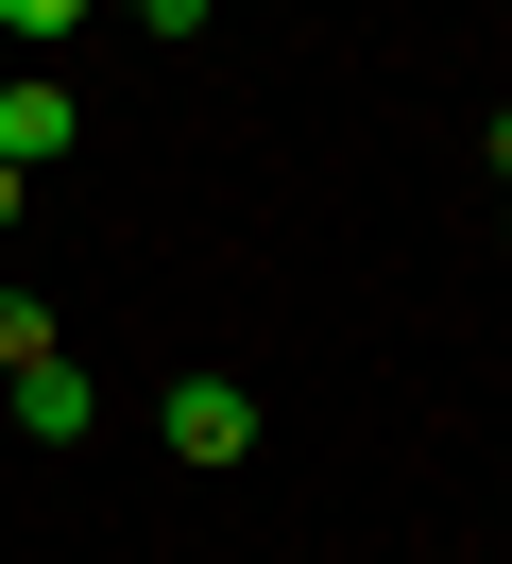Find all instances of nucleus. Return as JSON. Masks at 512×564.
I'll list each match as a JSON object with an SVG mask.
<instances>
[{
    "mask_svg": "<svg viewBox=\"0 0 512 564\" xmlns=\"http://www.w3.org/2000/svg\"><path fill=\"white\" fill-rule=\"evenodd\" d=\"M171 462H205V479H222V462H257V393H239V377H171Z\"/></svg>",
    "mask_w": 512,
    "mask_h": 564,
    "instance_id": "f257e3e1",
    "label": "nucleus"
},
{
    "mask_svg": "<svg viewBox=\"0 0 512 564\" xmlns=\"http://www.w3.org/2000/svg\"><path fill=\"white\" fill-rule=\"evenodd\" d=\"M52 154H68V69H18V86H0V172H52Z\"/></svg>",
    "mask_w": 512,
    "mask_h": 564,
    "instance_id": "f03ea898",
    "label": "nucleus"
},
{
    "mask_svg": "<svg viewBox=\"0 0 512 564\" xmlns=\"http://www.w3.org/2000/svg\"><path fill=\"white\" fill-rule=\"evenodd\" d=\"M18 427H34V445H86V427H102L86 359H18Z\"/></svg>",
    "mask_w": 512,
    "mask_h": 564,
    "instance_id": "7ed1b4c3",
    "label": "nucleus"
},
{
    "mask_svg": "<svg viewBox=\"0 0 512 564\" xmlns=\"http://www.w3.org/2000/svg\"><path fill=\"white\" fill-rule=\"evenodd\" d=\"M68 18H102V0H0V35H18V52H68Z\"/></svg>",
    "mask_w": 512,
    "mask_h": 564,
    "instance_id": "20e7f679",
    "label": "nucleus"
},
{
    "mask_svg": "<svg viewBox=\"0 0 512 564\" xmlns=\"http://www.w3.org/2000/svg\"><path fill=\"white\" fill-rule=\"evenodd\" d=\"M18 359H52V308H34V291H0V377H18Z\"/></svg>",
    "mask_w": 512,
    "mask_h": 564,
    "instance_id": "39448f33",
    "label": "nucleus"
},
{
    "mask_svg": "<svg viewBox=\"0 0 512 564\" xmlns=\"http://www.w3.org/2000/svg\"><path fill=\"white\" fill-rule=\"evenodd\" d=\"M120 18H154V35H188V18H205V0H120Z\"/></svg>",
    "mask_w": 512,
    "mask_h": 564,
    "instance_id": "423d86ee",
    "label": "nucleus"
},
{
    "mask_svg": "<svg viewBox=\"0 0 512 564\" xmlns=\"http://www.w3.org/2000/svg\"><path fill=\"white\" fill-rule=\"evenodd\" d=\"M0 223H18V172H0Z\"/></svg>",
    "mask_w": 512,
    "mask_h": 564,
    "instance_id": "0eeeda50",
    "label": "nucleus"
}]
</instances>
